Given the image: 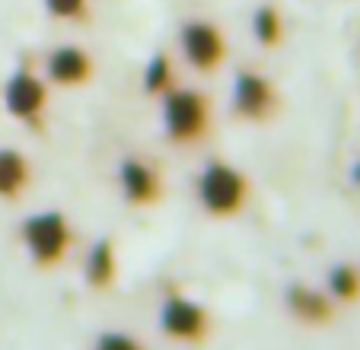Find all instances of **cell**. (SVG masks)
<instances>
[{
	"instance_id": "5",
	"label": "cell",
	"mask_w": 360,
	"mask_h": 350,
	"mask_svg": "<svg viewBox=\"0 0 360 350\" xmlns=\"http://www.w3.org/2000/svg\"><path fill=\"white\" fill-rule=\"evenodd\" d=\"M179 45H182L185 61L198 74H214L226 61V35L217 22L188 20L179 29Z\"/></svg>"
},
{
	"instance_id": "2",
	"label": "cell",
	"mask_w": 360,
	"mask_h": 350,
	"mask_svg": "<svg viewBox=\"0 0 360 350\" xmlns=\"http://www.w3.org/2000/svg\"><path fill=\"white\" fill-rule=\"evenodd\" d=\"M160 99H163V105H160V112H163L160 115L163 118V134L169 137V143L188 147V143H198L211 131V102H207L204 93L172 86Z\"/></svg>"
},
{
	"instance_id": "9",
	"label": "cell",
	"mask_w": 360,
	"mask_h": 350,
	"mask_svg": "<svg viewBox=\"0 0 360 350\" xmlns=\"http://www.w3.org/2000/svg\"><path fill=\"white\" fill-rule=\"evenodd\" d=\"M284 306L303 325H328L335 318V306L338 303L328 297L326 290H316L309 283L297 280L284 290Z\"/></svg>"
},
{
	"instance_id": "6",
	"label": "cell",
	"mask_w": 360,
	"mask_h": 350,
	"mask_svg": "<svg viewBox=\"0 0 360 350\" xmlns=\"http://www.w3.org/2000/svg\"><path fill=\"white\" fill-rule=\"evenodd\" d=\"M278 112V86L259 70H239L233 77V115L243 122H268Z\"/></svg>"
},
{
	"instance_id": "4",
	"label": "cell",
	"mask_w": 360,
	"mask_h": 350,
	"mask_svg": "<svg viewBox=\"0 0 360 350\" xmlns=\"http://www.w3.org/2000/svg\"><path fill=\"white\" fill-rule=\"evenodd\" d=\"M157 325L163 337H169L176 344H188V347L204 344L214 331L211 309L191 297H182V293H172V297L163 299V306L157 312Z\"/></svg>"
},
{
	"instance_id": "17",
	"label": "cell",
	"mask_w": 360,
	"mask_h": 350,
	"mask_svg": "<svg viewBox=\"0 0 360 350\" xmlns=\"http://www.w3.org/2000/svg\"><path fill=\"white\" fill-rule=\"evenodd\" d=\"M93 350H150V347L137 341L134 335H128V331H102V335H96Z\"/></svg>"
},
{
	"instance_id": "3",
	"label": "cell",
	"mask_w": 360,
	"mask_h": 350,
	"mask_svg": "<svg viewBox=\"0 0 360 350\" xmlns=\"http://www.w3.org/2000/svg\"><path fill=\"white\" fill-rule=\"evenodd\" d=\"M22 245H26L32 264L39 268H55L68 258L70 245H74V229H70L68 216L61 210H41L32 214L20 229Z\"/></svg>"
},
{
	"instance_id": "12",
	"label": "cell",
	"mask_w": 360,
	"mask_h": 350,
	"mask_svg": "<svg viewBox=\"0 0 360 350\" xmlns=\"http://www.w3.org/2000/svg\"><path fill=\"white\" fill-rule=\"evenodd\" d=\"M32 182V166L29 160L13 147H0V197L16 201Z\"/></svg>"
},
{
	"instance_id": "7",
	"label": "cell",
	"mask_w": 360,
	"mask_h": 350,
	"mask_svg": "<svg viewBox=\"0 0 360 350\" xmlns=\"http://www.w3.org/2000/svg\"><path fill=\"white\" fill-rule=\"evenodd\" d=\"M118 191L131 207H153L163 197V172L147 156H124L118 162Z\"/></svg>"
},
{
	"instance_id": "8",
	"label": "cell",
	"mask_w": 360,
	"mask_h": 350,
	"mask_svg": "<svg viewBox=\"0 0 360 350\" xmlns=\"http://www.w3.org/2000/svg\"><path fill=\"white\" fill-rule=\"evenodd\" d=\"M4 105H7V112L13 115L16 122L39 124L41 115H45V105H48L45 80L35 77L29 67L16 70V74L7 80V86H4Z\"/></svg>"
},
{
	"instance_id": "14",
	"label": "cell",
	"mask_w": 360,
	"mask_h": 350,
	"mask_svg": "<svg viewBox=\"0 0 360 350\" xmlns=\"http://www.w3.org/2000/svg\"><path fill=\"white\" fill-rule=\"evenodd\" d=\"M252 35L262 48H278L284 39V20H281L278 7L271 4H262L255 13H252Z\"/></svg>"
},
{
	"instance_id": "10",
	"label": "cell",
	"mask_w": 360,
	"mask_h": 350,
	"mask_svg": "<svg viewBox=\"0 0 360 350\" xmlns=\"http://www.w3.org/2000/svg\"><path fill=\"white\" fill-rule=\"evenodd\" d=\"M93 58L80 45H58L45 61L48 80L58 86H83L86 80H93Z\"/></svg>"
},
{
	"instance_id": "1",
	"label": "cell",
	"mask_w": 360,
	"mask_h": 350,
	"mask_svg": "<svg viewBox=\"0 0 360 350\" xmlns=\"http://www.w3.org/2000/svg\"><path fill=\"white\" fill-rule=\"evenodd\" d=\"M252 195V182L243 169L226 160H211L195 179V197L201 210L214 220H233L245 210Z\"/></svg>"
},
{
	"instance_id": "15",
	"label": "cell",
	"mask_w": 360,
	"mask_h": 350,
	"mask_svg": "<svg viewBox=\"0 0 360 350\" xmlns=\"http://www.w3.org/2000/svg\"><path fill=\"white\" fill-rule=\"evenodd\" d=\"M166 89H172V58L166 51H157L143 67V93L163 96Z\"/></svg>"
},
{
	"instance_id": "13",
	"label": "cell",
	"mask_w": 360,
	"mask_h": 350,
	"mask_svg": "<svg viewBox=\"0 0 360 350\" xmlns=\"http://www.w3.org/2000/svg\"><path fill=\"white\" fill-rule=\"evenodd\" d=\"M326 293L335 299V303H357L360 299V268L357 264H332L326 274Z\"/></svg>"
},
{
	"instance_id": "16",
	"label": "cell",
	"mask_w": 360,
	"mask_h": 350,
	"mask_svg": "<svg viewBox=\"0 0 360 350\" xmlns=\"http://www.w3.org/2000/svg\"><path fill=\"white\" fill-rule=\"evenodd\" d=\"M45 10L55 20L83 22L89 16V0H45Z\"/></svg>"
},
{
	"instance_id": "11",
	"label": "cell",
	"mask_w": 360,
	"mask_h": 350,
	"mask_svg": "<svg viewBox=\"0 0 360 350\" xmlns=\"http://www.w3.org/2000/svg\"><path fill=\"white\" fill-rule=\"evenodd\" d=\"M83 277H86V283L93 290H99V293H105V290L118 280V245L112 236H102L93 242V249L86 252Z\"/></svg>"
},
{
	"instance_id": "18",
	"label": "cell",
	"mask_w": 360,
	"mask_h": 350,
	"mask_svg": "<svg viewBox=\"0 0 360 350\" xmlns=\"http://www.w3.org/2000/svg\"><path fill=\"white\" fill-rule=\"evenodd\" d=\"M351 182H354V188H360V160L351 166Z\"/></svg>"
}]
</instances>
